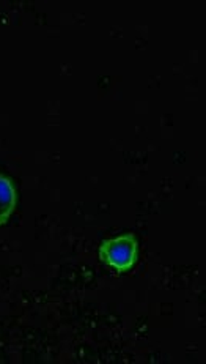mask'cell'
<instances>
[{
  "label": "cell",
  "instance_id": "cell-2",
  "mask_svg": "<svg viewBox=\"0 0 206 364\" xmlns=\"http://www.w3.org/2000/svg\"><path fill=\"white\" fill-rule=\"evenodd\" d=\"M16 203L18 194L13 181L9 177L0 176V225L9 223L14 208H16Z\"/></svg>",
  "mask_w": 206,
  "mask_h": 364
},
{
  "label": "cell",
  "instance_id": "cell-1",
  "mask_svg": "<svg viewBox=\"0 0 206 364\" xmlns=\"http://www.w3.org/2000/svg\"><path fill=\"white\" fill-rule=\"evenodd\" d=\"M99 260L119 273H126L139 259V242L134 234L104 240L98 250Z\"/></svg>",
  "mask_w": 206,
  "mask_h": 364
}]
</instances>
